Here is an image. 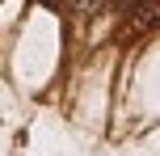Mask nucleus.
<instances>
[{"mask_svg":"<svg viewBox=\"0 0 160 156\" xmlns=\"http://www.w3.org/2000/svg\"><path fill=\"white\" fill-rule=\"evenodd\" d=\"M118 4H131V0H118Z\"/></svg>","mask_w":160,"mask_h":156,"instance_id":"f257e3e1","label":"nucleus"}]
</instances>
